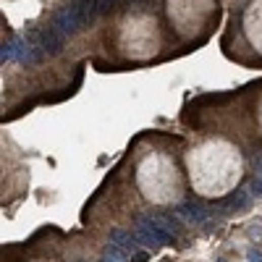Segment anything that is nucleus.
<instances>
[{
    "label": "nucleus",
    "mask_w": 262,
    "mask_h": 262,
    "mask_svg": "<svg viewBox=\"0 0 262 262\" xmlns=\"http://www.w3.org/2000/svg\"><path fill=\"white\" fill-rule=\"evenodd\" d=\"M178 231H181V226L176 218H168V215H144V218H139V223H136L131 234L142 249H160L168 241H173Z\"/></svg>",
    "instance_id": "nucleus-1"
},
{
    "label": "nucleus",
    "mask_w": 262,
    "mask_h": 262,
    "mask_svg": "<svg viewBox=\"0 0 262 262\" xmlns=\"http://www.w3.org/2000/svg\"><path fill=\"white\" fill-rule=\"evenodd\" d=\"M210 207L205 202H199V199H186L183 205L176 207V215L181 220H186V223H194V226H202L207 218H210Z\"/></svg>",
    "instance_id": "nucleus-2"
},
{
    "label": "nucleus",
    "mask_w": 262,
    "mask_h": 262,
    "mask_svg": "<svg viewBox=\"0 0 262 262\" xmlns=\"http://www.w3.org/2000/svg\"><path fill=\"white\" fill-rule=\"evenodd\" d=\"M252 197H254V194L239 189L236 194H231L228 199H223L220 207H223V210H228V212H241V210H246V207L252 205Z\"/></svg>",
    "instance_id": "nucleus-3"
},
{
    "label": "nucleus",
    "mask_w": 262,
    "mask_h": 262,
    "mask_svg": "<svg viewBox=\"0 0 262 262\" xmlns=\"http://www.w3.org/2000/svg\"><path fill=\"white\" fill-rule=\"evenodd\" d=\"M118 3V0H97V16H102V13H107L113 6Z\"/></svg>",
    "instance_id": "nucleus-4"
},
{
    "label": "nucleus",
    "mask_w": 262,
    "mask_h": 262,
    "mask_svg": "<svg viewBox=\"0 0 262 262\" xmlns=\"http://www.w3.org/2000/svg\"><path fill=\"white\" fill-rule=\"evenodd\" d=\"M252 192H254L257 197H262V181H259V178H254V183H252Z\"/></svg>",
    "instance_id": "nucleus-5"
},
{
    "label": "nucleus",
    "mask_w": 262,
    "mask_h": 262,
    "mask_svg": "<svg viewBox=\"0 0 262 262\" xmlns=\"http://www.w3.org/2000/svg\"><path fill=\"white\" fill-rule=\"evenodd\" d=\"M249 262H262V252H249Z\"/></svg>",
    "instance_id": "nucleus-6"
},
{
    "label": "nucleus",
    "mask_w": 262,
    "mask_h": 262,
    "mask_svg": "<svg viewBox=\"0 0 262 262\" xmlns=\"http://www.w3.org/2000/svg\"><path fill=\"white\" fill-rule=\"evenodd\" d=\"M254 173H257V178L262 181V160H257V163H254Z\"/></svg>",
    "instance_id": "nucleus-7"
},
{
    "label": "nucleus",
    "mask_w": 262,
    "mask_h": 262,
    "mask_svg": "<svg viewBox=\"0 0 262 262\" xmlns=\"http://www.w3.org/2000/svg\"><path fill=\"white\" fill-rule=\"evenodd\" d=\"M131 3H134V0H131Z\"/></svg>",
    "instance_id": "nucleus-8"
}]
</instances>
